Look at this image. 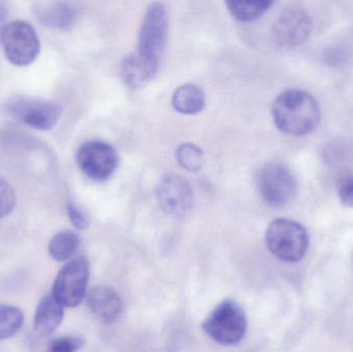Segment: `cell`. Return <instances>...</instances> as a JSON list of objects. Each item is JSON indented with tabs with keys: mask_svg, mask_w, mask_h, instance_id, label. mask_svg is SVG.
<instances>
[{
	"mask_svg": "<svg viewBox=\"0 0 353 352\" xmlns=\"http://www.w3.org/2000/svg\"><path fill=\"white\" fill-rule=\"evenodd\" d=\"M272 117L280 132L302 136L314 132L321 122V112L316 99L308 91L290 88L274 101Z\"/></svg>",
	"mask_w": 353,
	"mask_h": 352,
	"instance_id": "obj_1",
	"label": "cell"
},
{
	"mask_svg": "<svg viewBox=\"0 0 353 352\" xmlns=\"http://www.w3.org/2000/svg\"><path fill=\"white\" fill-rule=\"evenodd\" d=\"M265 243L278 260L298 262L306 256L310 238L301 223L292 219L278 218L270 223L265 233Z\"/></svg>",
	"mask_w": 353,
	"mask_h": 352,
	"instance_id": "obj_2",
	"label": "cell"
},
{
	"mask_svg": "<svg viewBox=\"0 0 353 352\" xmlns=\"http://www.w3.org/2000/svg\"><path fill=\"white\" fill-rule=\"evenodd\" d=\"M169 37V16L161 2H153L147 8L139 35L136 53L145 61L159 68Z\"/></svg>",
	"mask_w": 353,
	"mask_h": 352,
	"instance_id": "obj_3",
	"label": "cell"
},
{
	"mask_svg": "<svg viewBox=\"0 0 353 352\" xmlns=\"http://www.w3.org/2000/svg\"><path fill=\"white\" fill-rule=\"evenodd\" d=\"M0 45L6 59L20 68L33 63L41 52L37 31L22 20L12 21L0 28Z\"/></svg>",
	"mask_w": 353,
	"mask_h": 352,
	"instance_id": "obj_4",
	"label": "cell"
},
{
	"mask_svg": "<svg viewBox=\"0 0 353 352\" xmlns=\"http://www.w3.org/2000/svg\"><path fill=\"white\" fill-rule=\"evenodd\" d=\"M203 329L205 334L218 344H236L246 333V315L238 303L225 300L208 316Z\"/></svg>",
	"mask_w": 353,
	"mask_h": 352,
	"instance_id": "obj_5",
	"label": "cell"
},
{
	"mask_svg": "<svg viewBox=\"0 0 353 352\" xmlns=\"http://www.w3.org/2000/svg\"><path fill=\"white\" fill-rule=\"evenodd\" d=\"M4 110L21 123L43 132L55 127L62 114L61 107L57 103L23 95L10 97L6 101Z\"/></svg>",
	"mask_w": 353,
	"mask_h": 352,
	"instance_id": "obj_6",
	"label": "cell"
},
{
	"mask_svg": "<svg viewBox=\"0 0 353 352\" xmlns=\"http://www.w3.org/2000/svg\"><path fill=\"white\" fill-rule=\"evenodd\" d=\"M89 262L85 256H79L66 262L58 272L52 293L64 306L74 308L86 297L89 280Z\"/></svg>",
	"mask_w": 353,
	"mask_h": 352,
	"instance_id": "obj_7",
	"label": "cell"
},
{
	"mask_svg": "<svg viewBox=\"0 0 353 352\" xmlns=\"http://www.w3.org/2000/svg\"><path fill=\"white\" fill-rule=\"evenodd\" d=\"M257 188L265 203L274 207L284 206L296 194V177L290 169L282 163L265 165L256 178Z\"/></svg>",
	"mask_w": 353,
	"mask_h": 352,
	"instance_id": "obj_8",
	"label": "cell"
},
{
	"mask_svg": "<svg viewBox=\"0 0 353 352\" xmlns=\"http://www.w3.org/2000/svg\"><path fill=\"white\" fill-rule=\"evenodd\" d=\"M118 163L115 149L103 141L85 142L77 152V163L81 171L94 181H105L112 177Z\"/></svg>",
	"mask_w": 353,
	"mask_h": 352,
	"instance_id": "obj_9",
	"label": "cell"
},
{
	"mask_svg": "<svg viewBox=\"0 0 353 352\" xmlns=\"http://www.w3.org/2000/svg\"><path fill=\"white\" fill-rule=\"evenodd\" d=\"M312 28V19L305 8L290 6L276 19L272 33L279 47L290 49L305 43Z\"/></svg>",
	"mask_w": 353,
	"mask_h": 352,
	"instance_id": "obj_10",
	"label": "cell"
},
{
	"mask_svg": "<svg viewBox=\"0 0 353 352\" xmlns=\"http://www.w3.org/2000/svg\"><path fill=\"white\" fill-rule=\"evenodd\" d=\"M157 196L163 210L173 216H185L192 208L190 185L178 176L163 178L157 186Z\"/></svg>",
	"mask_w": 353,
	"mask_h": 352,
	"instance_id": "obj_11",
	"label": "cell"
},
{
	"mask_svg": "<svg viewBox=\"0 0 353 352\" xmlns=\"http://www.w3.org/2000/svg\"><path fill=\"white\" fill-rule=\"evenodd\" d=\"M63 318L64 306L51 293L37 304L33 318V328L39 336L50 337L61 324Z\"/></svg>",
	"mask_w": 353,
	"mask_h": 352,
	"instance_id": "obj_12",
	"label": "cell"
},
{
	"mask_svg": "<svg viewBox=\"0 0 353 352\" xmlns=\"http://www.w3.org/2000/svg\"><path fill=\"white\" fill-rule=\"evenodd\" d=\"M159 68L145 61L138 54H130L121 63V76L130 88L140 89L146 86L157 76Z\"/></svg>",
	"mask_w": 353,
	"mask_h": 352,
	"instance_id": "obj_13",
	"label": "cell"
},
{
	"mask_svg": "<svg viewBox=\"0 0 353 352\" xmlns=\"http://www.w3.org/2000/svg\"><path fill=\"white\" fill-rule=\"evenodd\" d=\"M89 309L97 318L114 320L122 311V301L114 289L107 287H97L87 298Z\"/></svg>",
	"mask_w": 353,
	"mask_h": 352,
	"instance_id": "obj_14",
	"label": "cell"
},
{
	"mask_svg": "<svg viewBox=\"0 0 353 352\" xmlns=\"http://www.w3.org/2000/svg\"><path fill=\"white\" fill-rule=\"evenodd\" d=\"M39 12V21L47 27L65 30L76 23L78 18L77 8L65 1H56L41 6Z\"/></svg>",
	"mask_w": 353,
	"mask_h": 352,
	"instance_id": "obj_15",
	"label": "cell"
},
{
	"mask_svg": "<svg viewBox=\"0 0 353 352\" xmlns=\"http://www.w3.org/2000/svg\"><path fill=\"white\" fill-rule=\"evenodd\" d=\"M172 105L178 113L183 115H195L205 107V92L201 87L195 84L181 85L174 92Z\"/></svg>",
	"mask_w": 353,
	"mask_h": 352,
	"instance_id": "obj_16",
	"label": "cell"
},
{
	"mask_svg": "<svg viewBox=\"0 0 353 352\" xmlns=\"http://www.w3.org/2000/svg\"><path fill=\"white\" fill-rule=\"evenodd\" d=\"M276 0H224L232 16L240 22H252L261 18Z\"/></svg>",
	"mask_w": 353,
	"mask_h": 352,
	"instance_id": "obj_17",
	"label": "cell"
},
{
	"mask_svg": "<svg viewBox=\"0 0 353 352\" xmlns=\"http://www.w3.org/2000/svg\"><path fill=\"white\" fill-rule=\"evenodd\" d=\"M80 240L74 231H63L56 234L49 242L48 251L56 262H66L76 254Z\"/></svg>",
	"mask_w": 353,
	"mask_h": 352,
	"instance_id": "obj_18",
	"label": "cell"
},
{
	"mask_svg": "<svg viewBox=\"0 0 353 352\" xmlns=\"http://www.w3.org/2000/svg\"><path fill=\"white\" fill-rule=\"evenodd\" d=\"M24 314L18 307L0 304V341L14 337L22 328Z\"/></svg>",
	"mask_w": 353,
	"mask_h": 352,
	"instance_id": "obj_19",
	"label": "cell"
},
{
	"mask_svg": "<svg viewBox=\"0 0 353 352\" xmlns=\"http://www.w3.org/2000/svg\"><path fill=\"white\" fill-rule=\"evenodd\" d=\"M176 159L181 167L189 172H197L203 165V151L191 143L181 145L176 150Z\"/></svg>",
	"mask_w": 353,
	"mask_h": 352,
	"instance_id": "obj_20",
	"label": "cell"
},
{
	"mask_svg": "<svg viewBox=\"0 0 353 352\" xmlns=\"http://www.w3.org/2000/svg\"><path fill=\"white\" fill-rule=\"evenodd\" d=\"M16 205V194L10 184L0 176V218L8 216Z\"/></svg>",
	"mask_w": 353,
	"mask_h": 352,
	"instance_id": "obj_21",
	"label": "cell"
},
{
	"mask_svg": "<svg viewBox=\"0 0 353 352\" xmlns=\"http://www.w3.org/2000/svg\"><path fill=\"white\" fill-rule=\"evenodd\" d=\"M337 194L340 202L348 208L353 209V174H344L337 184Z\"/></svg>",
	"mask_w": 353,
	"mask_h": 352,
	"instance_id": "obj_22",
	"label": "cell"
},
{
	"mask_svg": "<svg viewBox=\"0 0 353 352\" xmlns=\"http://www.w3.org/2000/svg\"><path fill=\"white\" fill-rule=\"evenodd\" d=\"M83 346V340L77 337H59L51 339L48 343L50 351L54 352H72Z\"/></svg>",
	"mask_w": 353,
	"mask_h": 352,
	"instance_id": "obj_23",
	"label": "cell"
},
{
	"mask_svg": "<svg viewBox=\"0 0 353 352\" xmlns=\"http://www.w3.org/2000/svg\"><path fill=\"white\" fill-rule=\"evenodd\" d=\"M68 215L70 217V222L77 229H86L88 227L89 222L86 215L76 205L70 203L68 205Z\"/></svg>",
	"mask_w": 353,
	"mask_h": 352,
	"instance_id": "obj_24",
	"label": "cell"
},
{
	"mask_svg": "<svg viewBox=\"0 0 353 352\" xmlns=\"http://www.w3.org/2000/svg\"><path fill=\"white\" fill-rule=\"evenodd\" d=\"M8 12V10L6 1H4V0H0V23L6 20Z\"/></svg>",
	"mask_w": 353,
	"mask_h": 352,
	"instance_id": "obj_25",
	"label": "cell"
}]
</instances>
